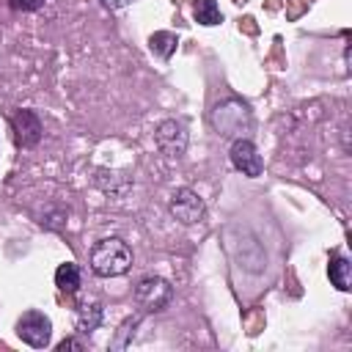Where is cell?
Instances as JSON below:
<instances>
[{
	"label": "cell",
	"instance_id": "cell-8",
	"mask_svg": "<svg viewBox=\"0 0 352 352\" xmlns=\"http://www.w3.org/2000/svg\"><path fill=\"white\" fill-rule=\"evenodd\" d=\"M228 160L234 165V170H239L242 176L248 179H258L264 173V157L258 154L256 143L250 138H236L231 140V148H228Z\"/></svg>",
	"mask_w": 352,
	"mask_h": 352
},
{
	"label": "cell",
	"instance_id": "cell-5",
	"mask_svg": "<svg viewBox=\"0 0 352 352\" xmlns=\"http://www.w3.org/2000/svg\"><path fill=\"white\" fill-rule=\"evenodd\" d=\"M168 212H170V217L179 220L182 226H195V223L204 220L206 204H204V198H201L195 190L179 187V190H173L170 198H168Z\"/></svg>",
	"mask_w": 352,
	"mask_h": 352
},
{
	"label": "cell",
	"instance_id": "cell-15",
	"mask_svg": "<svg viewBox=\"0 0 352 352\" xmlns=\"http://www.w3.org/2000/svg\"><path fill=\"white\" fill-rule=\"evenodd\" d=\"M11 11H22V14H30V11H38L47 0H6Z\"/></svg>",
	"mask_w": 352,
	"mask_h": 352
},
{
	"label": "cell",
	"instance_id": "cell-16",
	"mask_svg": "<svg viewBox=\"0 0 352 352\" xmlns=\"http://www.w3.org/2000/svg\"><path fill=\"white\" fill-rule=\"evenodd\" d=\"M104 3V8H110V11H121V8H129L132 3H138V0H102Z\"/></svg>",
	"mask_w": 352,
	"mask_h": 352
},
{
	"label": "cell",
	"instance_id": "cell-17",
	"mask_svg": "<svg viewBox=\"0 0 352 352\" xmlns=\"http://www.w3.org/2000/svg\"><path fill=\"white\" fill-rule=\"evenodd\" d=\"M66 349H82V341H77V338H63V341L58 344V352H66Z\"/></svg>",
	"mask_w": 352,
	"mask_h": 352
},
{
	"label": "cell",
	"instance_id": "cell-7",
	"mask_svg": "<svg viewBox=\"0 0 352 352\" xmlns=\"http://www.w3.org/2000/svg\"><path fill=\"white\" fill-rule=\"evenodd\" d=\"M187 140H190L187 126H184V121H179V118H165V121H160L157 129H154V143H157V148H160L165 157H170V160H179V157L187 151Z\"/></svg>",
	"mask_w": 352,
	"mask_h": 352
},
{
	"label": "cell",
	"instance_id": "cell-1",
	"mask_svg": "<svg viewBox=\"0 0 352 352\" xmlns=\"http://www.w3.org/2000/svg\"><path fill=\"white\" fill-rule=\"evenodd\" d=\"M209 121L214 126V132L220 138H248V132L253 129V113H250V104L239 96H226L220 99L212 113H209Z\"/></svg>",
	"mask_w": 352,
	"mask_h": 352
},
{
	"label": "cell",
	"instance_id": "cell-12",
	"mask_svg": "<svg viewBox=\"0 0 352 352\" xmlns=\"http://www.w3.org/2000/svg\"><path fill=\"white\" fill-rule=\"evenodd\" d=\"M176 47H179V36L170 33V30H157V33L148 36V50H151L160 60H170L173 52H176Z\"/></svg>",
	"mask_w": 352,
	"mask_h": 352
},
{
	"label": "cell",
	"instance_id": "cell-10",
	"mask_svg": "<svg viewBox=\"0 0 352 352\" xmlns=\"http://www.w3.org/2000/svg\"><path fill=\"white\" fill-rule=\"evenodd\" d=\"M327 278L338 292H349L352 289V261L341 253H333L327 261Z\"/></svg>",
	"mask_w": 352,
	"mask_h": 352
},
{
	"label": "cell",
	"instance_id": "cell-11",
	"mask_svg": "<svg viewBox=\"0 0 352 352\" xmlns=\"http://www.w3.org/2000/svg\"><path fill=\"white\" fill-rule=\"evenodd\" d=\"M55 286H58L63 294H77L80 286H82V272H80V267H77L74 261L58 264V270H55Z\"/></svg>",
	"mask_w": 352,
	"mask_h": 352
},
{
	"label": "cell",
	"instance_id": "cell-14",
	"mask_svg": "<svg viewBox=\"0 0 352 352\" xmlns=\"http://www.w3.org/2000/svg\"><path fill=\"white\" fill-rule=\"evenodd\" d=\"M192 14H195V22L204 25V28H214V25L223 22V14H220L217 0H195Z\"/></svg>",
	"mask_w": 352,
	"mask_h": 352
},
{
	"label": "cell",
	"instance_id": "cell-4",
	"mask_svg": "<svg viewBox=\"0 0 352 352\" xmlns=\"http://www.w3.org/2000/svg\"><path fill=\"white\" fill-rule=\"evenodd\" d=\"M8 124H11V132H14V143L19 148H36L44 138V124H41L38 113L30 110V107H16L8 116Z\"/></svg>",
	"mask_w": 352,
	"mask_h": 352
},
{
	"label": "cell",
	"instance_id": "cell-13",
	"mask_svg": "<svg viewBox=\"0 0 352 352\" xmlns=\"http://www.w3.org/2000/svg\"><path fill=\"white\" fill-rule=\"evenodd\" d=\"M140 319H143V314L126 316V319L118 324V330H116V336H113V341H110V349H126V346L132 344L138 327H140Z\"/></svg>",
	"mask_w": 352,
	"mask_h": 352
},
{
	"label": "cell",
	"instance_id": "cell-2",
	"mask_svg": "<svg viewBox=\"0 0 352 352\" xmlns=\"http://www.w3.org/2000/svg\"><path fill=\"white\" fill-rule=\"evenodd\" d=\"M88 264H91L94 275H99V278L126 275L132 267V248L121 236H104L91 248Z\"/></svg>",
	"mask_w": 352,
	"mask_h": 352
},
{
	"label": "cell",
	"instance_id": "cell-6",
	"mask_svg": "<svg viewBox=\"0 0 352 352\" xmlns=\"http://www.w3.org/2000/svg\"><path fill=\"white\" fill-rule=\"evenodd\" d=\"M16 336H19L28 346L44 349V346H50V341H52V322H50V316L41 314V311H25V314L16 319Z\"/></svg>",
	"mask_w": 352,
	"mask_h": 352
},
{
	"label": "cell",
	"instance_id": "cell-9",
	"mask_svg": "<svg viewBox=\"0 0 352 352\" xmlns=\"http://www.w3.org/2000/svg\"><path fill=\"white\" fill-rule=\"evenodd\" d=\"M102 319H104V308H102L99 300H85V302H80L77 316H74L77 333H80V336H94V333L99 330Z\"/></svg>",
	"mask_w": 352,
	"mask_h": 352
},
{
	"label": "cell",
	"instance_id": "cell-3",
	"mask_svg": "<svg viewBox=\"0 0 352 352\" xmlns=\"http://www.w3.org/2000/svg\"><path fill=\"white\" fill-rule=\"evenodd\" d=\"M135 302L140 314H160L173 302V286L160 275H143L135 283Z\"/></svg>",
	"mask_w": 352,
	"mask_h": 352
}]
</instances>
